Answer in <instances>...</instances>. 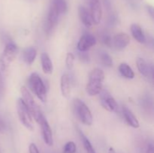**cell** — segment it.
<instances>
[{
	"label": "cell",
	"instance_id": "cell-21",
	"mask_svg": "<svg viewBox=\"0 0 154 153\" xmlns=\"http://www.w3.org/2000/svg\"><path fill=\"white\" fill-rule=\"evenodd\" d=\"M99 58L101 63L107 67H112L113 66V59L111 56L104 51H100L99 52Z\"/></svg>",
	"mask_w": 154,
	"mask_h": 153
},
{
	"label": "cell",
	"instance_id": "cell-11",
	"mask_svg": "<svg viewBox=\"0 0 154 153\" xmlns=\"http://www.w3.org/2000/svg\"><path fill=\"white\" fill-rule=\"evenodd\" d=\"M130 42V38L126 33L120 32L116 34L112 40V44L117 50H123Z\"/></svg>",
	"mask_w": 154,
	"mask_h": 153
},
{
	"label": "cell",
	"instance_id": "cell-29",
	"mask_svg": "<svg viewBox=\"0 0 154 153\" xmlns=\"http://www.w3.org/2000/svg\"><path fill=\"white\" fill-rule=\"evenodd\" d=\"M3 89H4V82H3L2 76L1 71H0V96L2 95Z\"/></svg>",
	"mask_w": 154,
	"mask_h": 153
},
{
	"label": "cell",
	"instance_id": "cell-32",
	"mask_svg": "<svg viewBox=\"0 0 154 153\" xmlns=\"http://www.w3.org/2000/svg\"><path fill=\"white\" fill-rule=\"evenodd\" d=\"M5 129V123L3 122L2 120L0 118V131H2Z\"/></svg>",
	"mask_w": 154,
	"mask_h": 153
},
{
	"label": "cell",
	"instance_id": "cell-14",
	"mask_svg": "<svg viewBox=\"0 0 154 153\" xmlns=\"http://www.w3.org/2000/svg\"><path fill=\"white\" fill-rule=\"evenodd\" d=\"M137 67H138V70L140 74L144 77H149L151 76L153 78V68L150 67L147 62L142 58H138L136 59Z\"/></svg>",
	"mask_w": 154,
	"mask_h": 153
},
{
	"label": "cell",
	"instance_id": "cell-4",
	"mask_svg": "<svg viewBox=\"0 0 154 153\" xmlns=\"http://www.w3.org/2000/svg\"><path fill=\"white\" fill-rule=\"evenodd\" d=\"M74 110L77 117L85 125H91L93 124V115L88 106L82 100L75 98L73 100Z\"/></svg>",
	"mask_w": 154,
	"mask_h": 153
},
{
	"label": "cell",
	"instance_id": "cell-8",
	"mask_svg": "<svg viewBox=\"0 0 154 153\" xmlns=\"http://www.w3.org/2000/svg\"><path fill=\"white\" fill-rule=\"evenodd\" d=\"M100 99L102 106L106 110L111 112H118V104L107 90L102 89V91L100 92Z\"/></svg>",
	"mask_w": 154,
	"mask_h": 153
},
{
	"label": "cell",
	"instance_id": "cell-23",
	"mask_svg": "<svg viewBox=\"0 0 154 153\" xmlns=\"http://www.w3.org/2000/svg\"><path fill=\"white\" fill-rule=\"evenodd\" d=\"M79 134L80 136H81V141H82L83 145H84V148H85L87 153H96L94 148H93V145H92L90 141L88 140V138H87V136L84 134V133H83L82 131H81V130H79Z\"/></svg>",
	"mask_w": 154,
	"mask_h": 153
},
{
	"label": "cell",
	"instance_id": "cell-15",
	"mask_svg": "<svg viewBox=\"0 0 154 153\" xmlns=\"http://www.w3.org/2000/svg\"><path fill=\"white\" fill-rule=\"evenodd\" d=\"M123 115L126 120V123L131 126L133 128H139L140 124L138 120L137 119L136 116L133 114V112L126 106H123Z\"/></svg>",
	"mask_w": 154,
	"mask_h": 153
},
{
	"label": "cell",
	"instance_id": "cell-7",
	"mask_svg": "<svg viewBox=\"0 0 154 153\" xmlns=\"http://www.w3.org/2000/svg\"><path fill=\"white\" fill-rule=\"evenodd\" d=\"M60 15V13L55 6L53 4H51L46 23H45V32L48 35H50L53 32L55 27L57 26Z\"/></svg>",
	"mask_w": 154,
	"mask_h": 153
},
{
	"label": "cell",
	"instance_id": "cell-5",
	"mask_svg": "<svg viewBox=\"0 0 154 153\" xmlns=\"http://www.w3.org/2000/svg\"><path fill=\"white\" fill-rule=\"evenodd\" d=\"M18 52V47L13 42H9L6 44L2 55L0 58V70L5 71L8 68L12 62L15 59Z\"/></svg>",
	"mask_w": 154,
	"mask_h": 153
},
{
	"label": "cell",
	"instance_id": "cell-27",
	"mask_svg": "<svg viewBox=\"0 0 154 153\" xmlns=\"http://www.w3.org/2000/svg\"><path fill=\"white\" fill-rule=\"evenodd\" d=\"M79 58L84 62H87L90 61V57L89 55L86 52H79Z\"/></svg>",
	"mask_w": 154,
	"mask_h": 153
},
{
	"label": "cell",
	"instance_id": "cell-17",
	"mask_svg": "<svg viewBox=\"0 0 154 153\" xmlns=\"http://www.w3.org/2000/svg\"><path fill=\"white\" fill-rule=\"evenodd\" d=\"M60 88L63 97L69 98L71 94V85L69 76L67 74H64L60 80Z\"/></svg>",
	"mask_w": 154,
	"mask_h": 153
},
{
	"label": "cell",
	"instance_id": "cell-9",
	"mask_svg": "<svg viewBox=\"0 0 154 153\" xmlns=\"http://www.w3.org/2000/svg\"><path fill=\"white\" fill-rule=\"evenodd\" d=\"M96 44V39L91 34H84L80 38L78 43V50L81 52H87Z\"/></svg>",
	"mask_w": 154,
	"mask_h": 153
},
{
	"label": "cell",
	"instance_id": "cell-30",
	"mask_svg": "<svg viewBox=\"0 0 154 153\" xmlns=\"http://www.w3.org/2000/svg\"><path fill=\"white\" fill-rule=\"evenodd\" d=\"M147 10L148 11V13L150 14V15L151 16L152 18H153V14H154V10L153 6L151 5H147Z\"/></svg>",
	"mask_w": 154,
	"mask_h": 153
},
{
	"label": "cell",
	"instance_id": "cell-13",
	"mask_svg": "<svg viewBox=\"0 0 154 153\" xmlns=\"http://www.w3.org/2000/svg\"><path fill=\"white\" fill-rule=\"evenodd\" d=\"M78 14H79L81 21L87 28H90L93 25L90 12L87 8L82 5L79 6V8H78Z\"/></svg>",
	"mask_w": 154,
	"mask_h": 153
},
{
	"label": "cell",
	"instance_id": "cell-25",
	"mask_svg": "<svg viewBox=\"0 0 154 153\" xmlns=\"http://www.w3.org/2000/svg\"><path fill=\"white\" fill-rule=\"evenodd\" d=\"M75 56L72 52H68L66 58V67L69 70H72L74 67V62H75Z\"/></svg>",
	"mask_w": 154,
	"mask_h": 153
},
{
	"label": "cell",
	"instance_id": "cell-34",
	"mask_svg": "<svg viewBox=\"0 0 154 153\" xmlns=\"http://www.w3.org/2000/svg\"><path fill=\"white\" fill-rule=\"evenodd\" d=\"M0 153H2V152H1V148H0Z\"/></svg>",
	"mask_w": 154,
	"mask_h": 153
},
{
	"label": "cell",
	"instance_id": "cell-10",
	"mask_svg": "<svg viewBox=\"0 0 154 153\" xmlns=\"http://www.w3.org/2000/svg\"><path fill=\"white\" fill-rule=\"evenodd\" d=\"M90 14L93 24L98 25L101 22L102 16V6L99 0H90Z\"/></svg>",
	"mask_w": 154,
	"mask_h": 153
},
{
	"label": "cell",
	"instance_id": "cell-18",
	"mask_svg": "<svg viewBox=\"0 0 154 153\" xmlns=\"http://www.w3.org/2000/svg\"><path fill=\"white\" fill-rule=\"evenodd\" d=\"M41 63L43 71L47 74H51L54 70V66L49 55L47 52H43L41 55Z\"/></svg>",
	"mask_w": 154,
	"mask_h": 153
},
{
	"label": "cell",
	"instance_id": "cell-22",
	"mask_svg": "<svg viewBox=\"0 0 154 153\" xmlns=\"http://www.w3.org/2000/svg\"><path fill=\"white\" fill-rule=\"evenodd\" d=\"M51 4L55 6L60 14H63L67 11L68 4L66 0H52Z\"/></svg>",
	"mask_w": 154,
	"mask_h": 153
},
{
	"label": "cell",
	"instance_id": "cell-16",
	"mask_svg": "<svg viewBox=\"0 0 154 153\" xmlns=\"http://www.w3.org/2000/svg\"><path fill=\"white\" fill-rule=\"evenodd\" d=\"M36 56H37V50L34 46L26 47L23 50L22 53L23 60L29 65L32 64L35 59Z\"/></svg>",
	"mask_w": 154,
	"mask_h": 153
},
{
	"label": "cell",
	"instance_id": "cell-31",
	"mask_svg": "<svg viewBox=\"0 0 154 153\" xmlns=\"http://www.w3.org/2000/svg\"><path fill=\"white\" fill-rule=\"evenodd\" d=\"M146 153H154V149H153V144H152V143L149 144L148 146H147V152H146Z\"/></svg>",
	"mask_w": 154,
	"mask_h": 153
},
{
	"label": "cell",
	"instance_id": "cell-28",
	"mask_svg": "<svg viewBox=\"0 0 154 153\" xmlns=\"http://www.w3.org/2000/svg\"><path fill=\"white\" fill-rule=\"evenodd\" d=\"M29 153H39L38 148L36 146L35 143H31L29 147Z\"/></svg>",
	"mask_w": 154,
	"mask_h": 153
},
{
	"label": "cell",
	"instance_id": "cell-19",
	"mask_svg": "<svg viewBox=\"0 0 154 153\" xmlns=\"http://www.w3.org/2000/svg\"><path fill=\"white\" fill-rule=\"evenodd\" d=\"M131 33L132 34V37L134 38L135 40L138 42V43L144 44L146 42V38L144 35V32L142 31V28H141L139 25L136 23H134L131 25L130 27Z\"/></svg>",
	"mask_w": 154,
	"mask_h": 153
},
{
	"label": "cell",
	"instance_id": "cell-26",
	"mask_svg": "<svg viewBox=\"0 0 154 153\" xmlns=\"http://www.w3.org/2000/svg\"><path fill=\"white\" fill-rule=\"evenodd\" d=\"M102 40V42L108 46H111V45H112V38H111V36L108 35V34H104Z\"/></svg>",
	"mask_w": 154,
	"mask_h": 153
},
{
	"label": "cell",
	"instance_id": "cell-20",
	"mask_svg": "<svg viewBox=\"0 0 154 153\" xmlns=\"http://www.w3.org/2000/svg\"><path fill=\"white\" fill-rule=\"evenodd\" d=\"M120 74L127 79H133L135 77V73L132 70V68L126 63H121L118 68Z\"/></svg>",
	"mask_w": 154,
	"mask_h": 153
},
{
	"label": "cell",
	"instance_id": "cell-12",
	"mask_svg": "<svg viewBox=\"0 0 154 153\" xmlns=\"http://www.w3.org/2000/svg\"><path fill=\"white\" fill-rule=\"evenodd\" d=\"M39 124H40L41 128H42L44 141H45V142L47 145L51 146H53V143H54V140H53L52 130H51V128L50 126L49 123H48V120L45 118H44Z\"/></svg>",
	"mask_w": 154,
	"mask_h": 153
},
{
	"label": "cell",
	"instance_id": "cell-2",
	"mask_svg": "<svg viewBox=\"0 0 154 153\" xmlns=\"http://www.w3.org/2000/svg\"><path fill=\"white\" fill-rule=\"evenodd\" d=\"M20 92L22 94V99L23 100L24 103L26 105L29 111L31 113L32 117L34 118V119L37 122V123L40 124L42 120L45 118L42 111L41 110L40 106H38L35 100L33 98L32 95L30 94L29 90L27 89L26 87L22 86L20 88Z\"/></svg>",
	"mask_w": 154,
	"mask_h": 153
},
{
	"label": "cell",
	"instance_id": "cell-1",
	"mask_svg": "<svg viewBox=\"0 0 154 153\" xmlns=\"http://www.w3.org/2000/svg\"><path fill=\"white\" fill-rule=\"evenodd\" d=\"M105 74L100 68H94L89 75V80L86 86V90L90 96L100 94L103 89V82Z\"/></svg>",
	"mask_w": 154,
	"mask_h": 153
},
{
	"label": "cell",
	"instance_id": "cell-33",
	"mask_svg": "<svg viewBox=\"0 0 154 153\" xmlns=\"http://www.w3.org/2000/svg\"><path fill=\"white\" fill-rule=\"evenodd\" d=\"M108 153H117L116 151L114 150V148L113 147H110L109 149H108Z\"/></svg>",
	"mask_w": 154,
	"mask_h": 153
},
{
	"label": "cell",
	"instance_id": "cell-3",
	"mask_svg": "<svg viewBox=\"0 0 154 153\" xmlns=\"http://www.w3.org/2000/svg\"><path fill=\"white\" fill-rule=\"evenodd\" d=\"M29 86L38 98L42 102L47 100V88L41 76L37 73H32L29 77Z\"/></svg>",
	"mask_w": 154,
	"mask_h": 153
},
{
	"label": "cell",
	"instance_id": "cell-6",
	"mask_svg": "<svg viewBox=\"0 0 154 153\" xmlns=\"http://www.w3.org/2000/svg\"><path fill=\"white\" fill-rule=\"evenodd\" d=\"M17 114L20 122L29 130H34L32 117L22 98L18 99L17 103Z\"/></svg>",
	"mask_w": 154,
	"mask_h": 153
},
{
	"label": "cell",
	"instance_id": "cell-24",
	"mask_svg": "<svg viewBox=\"0 0 154 153\" xmlns=\"http://www.w3.org/2000/svg\"><path fill=\"white\" fill-rule=\"evenodd\" d=\"M77 147L73 141H69L66 142V145L63 147V153H75L76 152Z\"/></svg>",
	"mask_w": 154,
	"mask_h": 153
}]
</instances>
